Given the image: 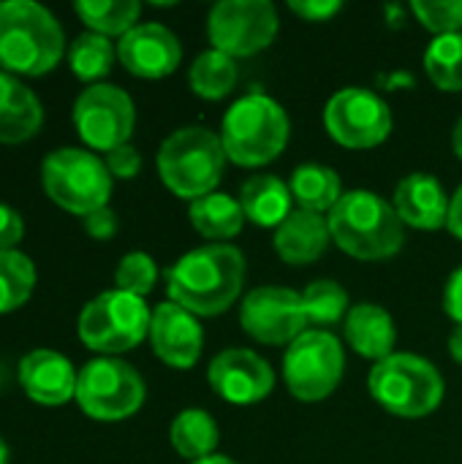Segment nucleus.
Wrapping results in <instances>:
<instances>
[{
  "label": "nucleus",
  "mask_w": 462,
  "mask_h": 464,
  "mask_svg": "<svg viewBox=\"0 0 462 464\" xmlns=\"http://www.w3.org/2000/svg\"><path fill=\"white\" fill-rule=\"evenodd\" d=\"M245 256L229 242H210L185 253L166 272L169 302L193 313L196 318H212L226 313L242 294Z\"/></svg>",
  "instance_id": "1"
},
{
  "label": "nucleus",
  "mask_w": 462,
  "mask_h": 464,
  "mask_svg": "<svg viewBox=\"0 0 462 464\" xmlns=\"http://www.w3.org/2000/svg\"><path fill=\"white\" fill-rule=\"evenodd\" d=\"M332 242L357 261H387L406 245L395 207L373 190H349L327 215Z\"/></svg>",
  "instance_id": "2"
},
{
  "label": "nucleus",
  "mask_w": 462,
  "mask_h": 464,
  "mask_svg": "<svg viewBox=\"0 0 462 464\" xmlns=\"http://www.w3.org/2000/svg\"><path fill=\"white\" fill-rule=\"evenodd\" d=\"M65 49L63 27L54 14L33 0L0 3V65L5 73L44 76Z\"/></svg>",
  "instance_id": "3"
},
{
  "label": "nucleus",
  "mask_w": 462,
  "mask_h": 464,
  "mask_svg": "<svg viewBox=\"0 0 462 464\" xmlns=\"http://www.w3.org/2000/svg\"><path fill=\"white\" fill-rule=\"evenodd\" d=\"M289 136L291 122L286 109L264 92H248L234 101L221 122L223 152L242 169L272 163L286 150Z\"/></svg>",
  "instance_id": "4"
},
{
  "label": "nucleus",
  "mask_w": 462,
  "mask_h": 464,
  "mask_svg": "<svg viewBox=\"0 0 462 464\" xmlns=\"http://www.w3.org/2000/svg\"><path fill=\"white\" fill-rule=\"evenodd\" d=\"M221 133L204 125H185L163 139L158 150L161 182L182 201L215 193L226 169Z\"/></svg>",
  "instance_id": "5"
},
{
  "label": "nucleus",
  "mask_w": 462,
  "mask_h": 464,
  "mask_svg": "<svg viewBox=\"0 0 462 464\" xmlns=\"http://www.w3.org/2000/svg\"><path fill=\"white\" fill-rule=\"evenodd\" d=\"M370 397L398 419H425L444 402V375L422 356L392 353L368 375Z\"/></svg>",
  "instance_id": "6"
},
{
  "label": "nucleus",
  "mask_w": 462,
  "mask_h": 464,
  "mask_svg": "<svg viewBox=\"0 0 462 464\" xmlns=\"http://www.w3.org/2000/svg\"><path fill=\"white\" fill-rule=\"evenodd\" d=\"M41 182L49 201L71 215L87 218L90 212L109 207L112 174L90 150L60 147L49 152L41 166Z\"/></svg>",
  "instance_id": "7"
},
{
  "label": "nucleus",
  "mask_w": 462,
  "mask_h": 464,
  "mask_svg": "<svg viewBox=\"0 0 462 464\" xmlns=\"http://www.w3.org/2000/svg\"><path fill=\"white\" fill-rule=\"evenodd\" d=\"M152 310L142 296L125 294L120 288L93 296L79 313V340L84 348L101 356H117L133 351L144 337H150Z\"/></svg>",
  "instance_id": "8"
},
{
  "label": "nucleus",
  "mask_w": 462,
  "mask_h": 464,
  "mask_svg": "<svg viewBox=\"0 0 462 464\" xmlns=\"http://www.w3.org/2000/svg\"><path fill=\"white\" fill-rule=\"evenodd\" d=\"M147 389L142 375L123 359L101 356L79 370L76 402L95 421H125L144 405Z\"/></svg>",
  "instance_id": "9"
},
{
  "label": "nucleus",
  "mask_w": 462,
  "mask_h": 464,
  "mask_svg": "<svg viewBox=\"0 0 462 464\" xmlns=\"http://www.w3.org/2000/svg\"><path fill=\"white\" fill-rule=\"evenodd\" d=\"M346 353L340 340L324 329H308L283 353V381L300 402H321L343 381Z\"/></svg>",
  "instance_id": "10"
},
{
  "label": "nucleus",
  "mask_w": 462,
  "mask_h": 464,
  "mask_svg": "<svg viewBox=\"0 0 462 464\" xmlns=\"http://www.w3.org/2000/svg\"><path fill=\"white\" fill-rule=\"evenodd\" d=\"M278 11L270 0H221L207 16L212 49L229 57H253L278 35Z\"/></svg>",
  "instance_id": "11"
},
{
  "label": "nucleus",
  "mask_w": 462,
  "mask_h": 464,
  "mask_svg": "<svg viewBox=\"0 0 462 464\" xmlns=\"http://www.w3.org/2000/svg\"><path fill=\"white\" fill-rule=\"evenodd\" d=\"M392 109L368 87H343L324 106L327 133L349 150H373L392 133Z\"/></svg>",
  "instance_id": "12"
},
{
  "label": "nucleus",
  "mask_w": 462,
  "mask_h": 464,
  "mask_svg": "<svg viewBox=\"0 0 462 464\" xmlns=\"http://www.w3.org/2000/svg\"><path fill=\"white\" fill-rule=\"evenodd\" d=\"M136 125V106L117 84H90L74 101V128L95 152H112L128 144Z\"/></svg>",
  "instance_id": "13"
},
{
  "label": "nucleus",
  "mask_w": 462,
  "mask_h": 464,
  "mask_svg": "<svg viewBox=\"0 0 462 464\" xmlns=\"http://www.w3.org/2000/svg\"><path fill=\"white\" fill-rule=\"evenodd\" d=\"M240 324L261 345H291L308 332L302 294L280 285L253 288L240 304Z\"/></svg>",
  "instance_id": "14"
},
{
  "label": "nucleus",
  "mask_w": 462,
  "mask_h": 464,
  "mask_svg": "<svg viewBox=\"0 0 462 464\" xmlns=\"http://www.w3.org/2000/svg\"><path fill=\"white\" fill-rule=\"evenodd\" d=\"M210 389L229 405H256L275 389V372L264 356L248 348L221 351L207 370Z\"/></svg>",
  "instance_id": "15"
},
{
  "label": "nucleus",
  "mask_w": 462,
  "mask_h": 464,
  "mask_svg": "<svg viewBox=\"0 0 462 464\" xmlns=\"http://www.w3.org/2000/svg\"><path fill=\"white\" fill-rule=\"evenodd\" d=\"M117 60L139 79H163L177 71L182 60L180 38L158 22L136 24L117 44Z\"/></svg>",
  "instance_id": "16"
},
{
  "label": "nucleus",
  "mask_w": 462,
  "mask_h": 464,
  "mask_svg": "<svg viewBox=\"0 0 462 464\" xmlns=\"http://www.w3.org/2000/svg\"><path fill=\"white\" fill-rule=\"evenodd\" d=\"M150 345L155 356L174 370H191L204 348V332L193 313L174 302H163L152 310Z\"/></svg>",
  "instance_id": "17"
},
{
  "label": "nucleus",
  "mask_w": 462,
  "mask_h": 464,
  "mask_svg": "<svg viewBox=\"0 0 462 464\" xmlns=\"http://www.w3.org/2000/svg\"><path fill=\"white\" fill-rule=\"evenodd\" d=\"M76 381L79 372L57 351L35 348L19 362V386L27 394V400L38 405H65L76 397Z\"/></svg>",
  "instance_id": "18"
},
{
  "label": "nucleus",
  "mask_w": 462,
  "mask_h": 464,
  "mask_svg": "<svg viewBox=\"0 0 462 464\" xmlns=\"http://www.w3.org/2000/svg\"><path fill=\"white\" fill-rule=\"evenodd\" d=\"M398 218L403 226L419 228V231H438L449 223V207L452 198L447 196L444 185L428 174V171H414L400 179L395 188V201H392Z\"/></svg>",
  "instance_id": "19"
},
{
  "label": "nucleus",
  "mask_w": 462,
  "mask_h": 464,
  "mask_svg": "<svg viewBox=\"0 0 462 464\" xmlns=\"http://www.w3.org/2000/svg\"><path fill=\"white\" fill-rule=\"evenodd\" d=\"M343 334L346 343L365 359L370 362H384L389 359L398 345V326L389 310L373 302H359L349 310L343 321Z\"/></svg>",
  "instance_id": "20"
},
{
  "label": "nucleus",
  "mask_w": 462,
  "mask_h": 464,
  "mask_svg": "<svg viewBox=\"0 0 462 464\" xmlns=\"http://www.w3.org/2000/svg\"><path fill=\"white\" fill-rule=\"evenodd\" d=\"M329 223L324 215L294 209L278 228H275V253L280 261L291 266H308L324 256L329 247Z\"/></svg>",
  "instance_id": "21"
},
{
  "label": "nucleus",
  "mask_w": 462,
  "mask_h": 464,
  "mask_svg": "<svg viewBox=\"0 0 462 464\" xmlns=\"http://www.w3.org/2000/svg\"><path fill=\"white\" fill-rule=\"evenodd\" d=\"M44 125L38 95L14 73L0 71V144H22Z\"/></svg>",
  "instance_id": "22"
},
{
  "label": "nucleus",
  "mask_w": 462,
  "mask_h": 464,
  "mask_svg": "<svg viewBox=\"0 0 462 464\" xmlns=\"http://www.w3.org/2000/svg\"><path fill=\"white\" fill-rule=\"evenodd\" d=\"M240 204L245 220L256 223L259 228H278L294 209L291 190L275 174H253L240 188Z\"/></svg>",
  "instance_id": "23"
},
{
  "label": "nucleus",
  "mask_w": 462,
  "mask_h": 464,
  "mask_svg": "<svg viewBox=\"0 0 462 464\" xmlns=\"http://www.w3.org/2000/svg\"><path fill=\"white\" fill-rule=\"evenodd\" d=\"M289 190L291 198L297 204V209L305 212H332L335 204L343 198V182L338 177L335 169L324 166V163H302L291 171L289 179Z\"/></svg>",
  "instance_id": "24"
},
{
  "label": "nucleus",
  "mask_w": 462,
  "mask_h": 464,
  "mask_svg": "<svg viewBox=\"0 0 462 464\" xmlns=\"http://www.w3.org/2000/svg\"><path fill=\"white\" fill-rule=\"evenodd\" d=\"M169 440H172V449L182 459L199 462V459H207L215 454L218 440H221V430L207 411L185 408L182 413L174 416V421L169 427Z\"/></svg>",
  "instance_id": "25"
},
{
  "label": "nucleus",
  "mask_w": 462,
  "mask_h": 464,
  "mask_svg": "<svg viewBox=\"0 0 462 464\" xmlns=\"http://www.w3.org/2000/svg\"><path fill=\"white\" fill-rule=\"evenodd\" d=\"M188 218H191V226L202 237L215 239V242L237 237L242 231V223H245V212H242L240 198L218 193V190L191 201Z\"/></svg>",
  "instance_id": "26"
},
{
  "label": "nucleus",
  "mask_w": 462,
  "mask_h": 464,
  "mask_svg": "<svg viewBox=\"0 0 462 464\" xmlns=\"http://www.w3.org/2000/svg\"><path fill=\"white\" fill-rule=\"evenodd\" d=\"M240 79V68H237V60L218 52V49H207L202 52L191 71H188V82H191V90L204 98V101H221L226 98L234 84Z\"/></svg>",
  "instance_id": "27"
},
{
  "label": "nucleus",
  "mask_w": 462,
  "mask_h": 464,
  "mask_svg": "<svg viewBox=\"0 0 462 464\" xmlns=\"http://www.w3.org/2000/svg\"><path fill=\"white\" fill-rule=\"evenodd\" d=\"M79 19L98 35H125L136 27L142 5L136 0H79L74 5Z\"/></svg>",
  "instance_id": "28"
},
{
  "label": "nucleus",
  "mask_w": 462,
  "mask_h": 464,
  "mask_svg": "<svg viewBox=\"0 0 462 464\" xmlns=\"http://www.w3.org/2000/svg\"><path fill=\"white\" fill-rule=\"evenodd\" d=\"M302 307L308 315V326H316L324 332H329V326L343 324L351 310L346 288L335 280H313L302 291Z\"/></svg>",
  "instance_id": "29"
},
{
  "label": "nucleus",
  "mask_w": 462,
  "mask_h": 464,
  "mask_svg": "<svg viewBox=\"0 0 462 464\" xmlns=\"http://www.w3.org/2000/svg\"><path fill=\"white\" fill-rule=\"evenodd\" d=\"M117 57V46H112V41L106 35L98 33H82L74 38L71 49H68V63L76 79L98 84V79H103Z\"/></svg>",
  "instance_id": "30"
},
{
  "label": "nucleus",
  "mask_w": 462,
  "mask_h": 464,
  "mask_svg": "<svg viewBox=\"0 0 462 464\" xmlns=\"http://www.w3.org/2000/svg\"><path fill=\"white\" fill-rule=\"evenodd\" d=\"M35 291V266L19 250L0 253V315L19 310Z\"/></svg>",
  "instance_id": "31"
},
{
  "label": "nucleus",
  "mask_w": 462,
  "mask_h": 464,
  "mask_svg": "<svg viewBox=\"0 0 462 464\" xmlns=\"http://www.w3.org/2000/svg\"><path fill=\"white\" fill-rule=\"evenodd\" d=\"M425 71L430 82L444 92L462 90V33L438 35L425 52Z\"/></svg>",
  "instance_id": "32"
},
{
  "label": "nucleus",
  "mask_w": 462,
  "mask_h": 464,
  "mask_svg": "<svg viewBox=\"0 0 462 464\" xmlns=\"http://www.w3.org/2000/svg\"><path fill=\"white\" fill-rule=\"evenodd\" d=\"M114 283H117L120 291L144 299L158 283V266H155L152 256H147L142 250H133V253L123 256L117 269H114Z\"/></svg>",
  "instance_id": "33"
},
{
  "label": "nucleus",
  "mask_w": 462,
  "mask_h": 464,
  "mask_svg": "<svg viewBox=\"0 0 462 464\" xmlns=\"http://www.w3.org/2000/svg\"><path fill=\"white\" fill-rule=\"evenodd\" d=\"M411 11L436 38L462 30V0H414Z\"/></svg>",
  "instance_id": "34"
},
{
  "label": "nucleus",
  "mask_w": 462,
  "mask_h": 464,
  "mask_svg": "<svg viewBox=\"0 0 462 464\" xmlns=\"http://www.w3.org/2000/svg\"><path fill=\"white\" fill-rule=\"evenodd\" d=\"M103 163H106V169H109L112 177H117V179H133L139 174V169H142V155H139V150L133 144H123L117 150L106 152Z\"/></svg>",
  "instance_id": "35"
},
{
  "label": "nucleus",
  "mask_w": 462,
  "mask_h": 464,
  "mask_svg": "<svg viewBox=\"0 0 462 464\" xmlns=\"http://www.w3.org/2000/svg\"><path fill=\"white\" fill-rule=\"evenodd\" d=\"M289 8L302 22H327L343 8V3L340 0H291Z\"/></svg>",
  "instance_id": "36"
},
{
  "label": "nucleus",
  "mask_w": 462,
  "mask_h": 464,
  "mask_svg": "<svg viewBox=\"0 0 462 464\" xmlns=\"http://www.w3.org/2000/svg\"><path fill=\"white\" fill-rule=\"evenodd\" d=\"M22 237H25V223L19 212L8 204H0V253L16 250Z\"/></svg>",
  "instance_id": "37"
},
{
  "label": "nucleus",
  "mask_w": 462,
  "mask_h": 464,
  "mask_svg": "<svg viewBox=\"0 0 462 464\" xmlns=\"http://www.w3.org/2000/svg\"><path fill=\"white\" fill-rule=\"evenodd\" d=\"M82 223H84V231L98 242H106V239H112L117 234V215L109 207H101V209L90 212L87 218H82Z\"/></svg>",
  "instance_id": "38"
},
{
  "label": "nucleus",
  "mask_w": 462,
  "mask_h": 464,
  "mask_svg": "<svg viewBox=\"0 0 462 464\" xmlns=\"http://www.w3.org/2000/svg\"><path fill=\"white\" fill-rule=\"evenodd\" d=\"M444 310L447 315L460 326L462 324V266L455 269L447 280V288H444Z\"/></svg>",
  "instance_id": "39"
},
{
  "label": "nucleus",
  "mask_w": 462,
  "mask_h": 464,
  "mask_svg": "<svg viewBox=\"0 0 462 464\" xmlns=\"http://www.w3.org/2000/svg\"><path fill=\"white\" fill-rule=\"evenodd\" d=\"M447 228L452 231V237H455V239H460L462 242V185L455 190V196H452V207H449V223H447Z\"/></svg>",
  "instance_id": "40"
},
{
  "label": "nucleus",
  "mask_w": 462,
  "mask_h": 464,
  "mask_svg": "<svg viewBox=\"0 0 462 464\" xmlns=\"http://www.w3.org/2000/svg\"><path fill=\"white\" fill-rule=\"evenodd\" d=\"M449 353L457 364H462V324L455 326V332L449 334Z\"/></svg>",
  "instance_id": "41"
},
{
  "label": "nucleus",
  "mask_w": 462,
  "mask_h": 464,
  "mask_svg": "<svg viewBox=\"0 0 462 464\" xmlns=\"http://www.w3.org/2000/svg\"><path fill=\"white\" fill-rule=\"evenodd\" d=\"M452 150H455V155L462 160V117L457 120L455 130H452Z\"/></svg>",
  "instance_id": "42"
},
{
  "label": "nucleus",
  "mask_w": 462,
  "mask_h": 464,
  "mask_svg": "<svg viewBox=\"0 0 462 464\" xmlns=\"http://www.w3.org/2000/svg\"><path fill=\"white\" fill-rule=\"evenodd\" d=\"M191 464H240V462H234L231 457H223V454H212V457H207V459H199V462H191Z\"/></svg>",
  "instance_id": "43"
},
{
  "label": "nucleus",
  "mask_w": 462,
  "mask_h": 464,
  "mask_svg": "<svg viewBox=\"0 0 462 464\" xmlns=\"http://www.w3.org/2000/svg\"><path fill=\"white\" fill-rule=\"evenodd\" d=\"M0 464H8V446L3 438H0Z\"/></svg>",
  "instance_id": "44"
}]
</instances>
